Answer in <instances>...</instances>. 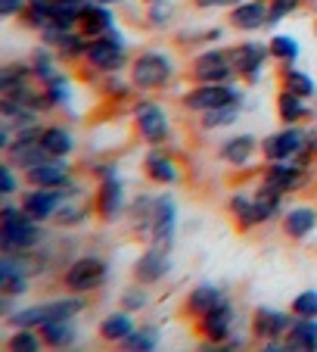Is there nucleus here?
I'll return each instance as SVG.
<instances>
[{
  "instance_id": "f257e3e1",
  "label": "nucleus",
  "mask_w": 317,
  "mask_h": 352,
  "mask_svg": "<svg viewBox=\"0 0 317 352\" xmlns=\"http://www.w3.org/2000/svg\"><path fill=\"white\" fill-rule=\"evenodd\" d=\"M283 197L286 193L277 190V187L258 184L252 193H233L227 206H231L239 231H252V228H261L271 219H277L280 206H283Z\"/></svg>"
},
{
  "instance_id": "f03ea898",
  "label": "nucleus",
  "mask_w": 317,
  "mask_h": 352,
  "mask_svg": "<svg viewBox=\"0 0 317 352\" xmlns=\"http://www.w3.org/2000/svg\"><path fill=\"white\" fill-rule=\"evenodd\" d=\"M40 243L38 221L28 219L22 206H3L0 212V253H32Z\"/></svg>"
},
{
  "instance_id": "7ed1b4c3",
  "label": "nucleus",
  "mask_w": 317,
  "mask_h": 352,
  "mask_svg": "<svg viewBox=\"0 0 317 352\" xmlns=\"http://www.w3.org/2000/svg\"><path fill=\"white\" fill-rule=\"evenodd\" d=\"M128 78H131L134 91H143V94L158 91V87H165L174 78V63L165 54H158V50H143V54H137L131 60Z\"/></svg>"
},
{
  "instance_id": "20e7f679",
  "label": "nucleus",
  "mask_w": 317,
  "mask_h": 352,
  "mask_svg": "<svg viewBox=\"0 0 317 352\" xmlns=\"http://www.w3.org/2000/svg\"><path fill=\"white\" fill-rule=\"evenodd\" d=\"M187 75L193 78V85H231L237 78V69L231 63V50L211 47V50H202L199 56H193Z\"/></svg>"
},
{
  "instance_id": "39448f33",
  "label": "nucleus",
  "mask_w": 317,
  "mask_h": 352,
  "mask_svg": "<svg viewBox=\"0 0 317 352\" xmlns=\"http://www.w3.org/2000/svg\"><path fill=\"white\" fill-rule=\"evenodd\" d=\"M134 131L143 144L162 146L172 138V122H168L165 109L158 107L156 100H137L134 103Z\"/></svg>"
},
{
  "instance_id": "423d86ee",
  "label": "nucleus",
  "mask_w": 317,
  "mask_h": 352,
  "mask_svg": "<svg viewBox=\"0 0 317 352\" xmlns=\"http://www.w3.org/2000/svg\"><path fill=\"white\" fill-rule=\"evenodd\" d=\"M184 109L190 113H209L218 107H243V91L231 85H193L190 91L180 97Z\"/></svg>"
},
{
  "instance_id": "0eeeda50",
  "label": "nucleus",
  "mask_w": 317,
  "mask_h": 352,
  "mask_svg": "<svg viewBox=\"0 0 317 352\" xmlns=\"http://www.w3.org/2000/svg\"><path fill=\"white\" fill-rule=\"evenodd\" d=\"M109 280V265L97 256H81V259L69 262L62 272V287L69 293H93Z\"/></svg>"
},
{
  "instance_id": "6e6552de",
  "label": "nucleus",
  "mask_w": 317,
  "mask_h": 352,
  "mask_svg": "<svg viewBox=\"0 0 317 352\" xmlns=\"http://www.w3.org/2000/svg\"><path fill=\"white\" fill-rule=\"evenodd\" d=\"M87 66L93 69V72H103V75H113V72H121V69L128 66V50H125V41H121V34L109 32L103 34V38H93L91 47H87Z\"/></svg>"
},
{
  "instance_id": "1a4fd4ad",
  "label": "nucleus",
  "mask_w": 317,
  "mask_h": 352,
  "mask_svg": "<svg viewBox=\"0 0 317 352\" xmlns=\"http://www.w3.org/2000/svg\"><path fill=\"white\" fill-rule=\"evenodd\" d=\"M227 50H231V63L239 78L246 85H258L264 72V63L271 60V47L261 44V41H246V44H233Z\"/></svg>"
},
{
  "instance_id": "9d476101",
  "label": "nucleus",
  "mask_w": 317,
  "mask_h": 352,
  "mask_svg": "<svg viewBox=\"0 0 317 352\" xmlns=\"http://www.w3.org/2000/svg\"><path fill=\"white\" fill-rule=\"evenodd\" d=\"M302 146H305V128L286 125L283 131L268 134L261 140V156L268 162H290L302 153Z\"/></svg>"
},
{
  "instance_id": "9b49d317",
  "label": "nucleus",
  "mask_w": 317,
  "mask_h": 352,
  "mask_svg": "<svg viewBox=\"0 0 317 352\" xmlns=\"http://www.w3.org/2000/svg\"><path fill=\"white\" fill-rule=\"evenodd\" d=\"M174 234H178V203H174V197H168V193H158L150 246L162 250V253H172L174 250Z\"/></svg>"
},
{
  "instance_id": "f8f14e48",
  "label": "nucleus",
  "mask_w": 317,
  "mask_h": 352,
  "mask_svg": "<svg viewBox=\"0 0 317 352\" xmlns=\"http://www.w3.org/2000/svg\"><path fill=\"white\" fill-rule=\"evenodd\" d=\"M199 333L205 337V349H221L218 343H224V340H231L233 333V306L231 299H224L221 306H215L211 312H205L202 318H199Z\"/></svg>"
},
{
  "instance_id": "ddd939ff",
  "label": "nucleus",
  "mask_w": 317,
  "mask_h": 352,
  "mask_svg": "<svg viewBox=\"0 0 317 352\" xmlns=\"http://www.w3.org/2000/svg\"><path fill=\"white\" fill-rule=\"evenodd\" d=\"M62 199H66V190L62 187H32V190L22 197V212L34 221H47L56 215V209L62 206Z\"/></svg>"
},
{
  "instance_id": "4468645a",
  "label": "nucleus",
  "mask_w": 317,
  "mask_h": 352,
  "mask_svg": "<svg viewBox=\"0 0 317 352\" xmlns=\"http://www.w3.org/2000/svg\"><path fill=\"white\" fill-rule=\"evenodd\" d=\"M93 212L109 225L115 221L121 212H125V184L121 178H106V181H97V193H93Z\"/></svg>"
},
{
  "instance_id": "2eb2a0df",
  "label": "nucleus",
  "mask_w": 317,
  "mask_h": 352,
  "mask_svg": "<svg viewBox=\"0 0 317 352\" xmlns=\"http://www.w3.org/2000/svg\"><path fill=\"white\" fill-rule=\"evenodd\" d=\"M311 168H302V166H296V162H268V168H264V175H261V184H268V187H277V190H283V193H296V190H302L305 184L311 181Z\"/></svg>"
},
{
  "instance_id": "dca6fc26",
  "label": "nucleus",
  "mask_w": 317,
  "mask_h": 352,
  "mask_svg": "<svg viewBox=\"0 0 317 352\" xmlns=\"http://www.w3.org/2000/svg\"><path fill=\"white\" fill-rule=\"evenodd\" d=\"M131 272H134V280H137V284L156 287L158 280H165L168 272H172V253H162V250L150 246V250H143V253L137 256Z\"/></svg>"
},
{
  "instance_id": "f3484780",
  "label": "nucleus",
  "mask_w": 317,
  "mask_h": 352,
  "mask_svg": "<svg viewBox=\"0 0 317 352\" xmlns=\"http://www.w3.org/2000/svg\"><path fill=\"white\" fill-rule=\"evenodd\" d=\"M227 22L237 32H258V28L271 25V3L268 0H246L239 7H231Z\"/></svg>"
},
{
  "instance_id": "a211bd4d",
  "label": "nucleus",
  "mask_w": 317,
  "mask_h": 352,
  "mask_svg": "<svg viewBox=\"0 0 317 352\" xmlns=\"http://www.w3.org/2000/svg\"><path fill=\"white\" fill-rule=\"evenodd\" d=\"M292 327V318L286 312H280V309H255V315H252V333H255L261 343H268V340H283L286 333H290Z\"/></svg>"
},
{
  "instance_id": "6ab92c4d",
  "label": "nucleus",
  "mask_w": 317,
  "mask_h": 352,
  "mask_svg": "<svg viewBox=\"0 0 317 352\" xmlns=\"http://www.w3.org/2000/svg\"><path fill=\"white\" fill-rule=\"evenodd\" d=\"M143 172H146V178H150V181H156V184H165V187L168 184H180V181H184V168H180L168 153H162L158 146H152L150 153H146Z\"/></svg>"
},
{
  "instance_id": "aec40b11",
  "label": "nucleus",
  "mask_w": 317,
  "mask_h": 352,
  "mask_svg": "<svg viewBox=\"0 0 317 352\" xmlns=\"http://www.w3.org/2000/svg\"><path fill=\"white\" fill-rule=\"evenodd\" d=\"M25 181H28V187H66L69 181H72V168H69L66 160H56V156H53V160L28 168Z\"/></svg>"
},
{
  "instance_id": "412c9836",
  "label": "nucleus",
  "mask_w": 317,
  "mask_h": 352,
  "mask_svg": "<svg viewBox=\"0 0 317 352\" xmlns=\"http://www.w3.org/2000/svg\"><path fill=\"white\" fill-rule=\"evenodd\" d=\"M115 28V16L113 10H109V3H99V0H91L84 10V16H81L78 22V32H84L87 38H103V34H109Z\"/></svg>"
},
{
  "instance_id": "4be33fe9",
  "label": "nucleus",
  "mask_w": 317,
  "mask_h": 352,
  "mask_svg": "<svg viewBox=\"0 0 317 352\" xmlns=\"http://www.w3.org/2000/svg\"><path fill=\"white\" fill-rule=\"evenodd\" d=\"M3 156H7L10 166L22 168V172H28V168H34V166H40V162L53 160V156L44 150V144H40V140H13V144H10V150H3Z\"/></svg>"
},
{
  "instance_id": "5701e85b",
  "label": "nucleus",
  "mask_w": 317,
  "mask_h": 352,
  "mask_svg": "<svg viewBox=\"0 0 317 352\" xmlns=\"http://www.w3.org/2000/svg\"><path fill=\"white\" fill-rule=\"evenodd\" d=\"M224 290L215 284H196L190 293H187V302H184V312L190 315V318H202L205 312H211L215 306H221L224 302Z\"/></svg>"
},
{
  "instance_id": "b1692460",
  "label": "nucleus",
  "mask_w": 317,
  "mask_h": 352,
  "mask_svg": "<svg viewBox=\"0 0 317 352\" xmlns=\"http://www.w3.org/2000/svg\"><path fill=\"white\" fill-rule=\"evenodd\" d=\"M258 150H261V140L258 138H252V134H237V138H231V140L221 144L218 156L227 162V166L243 168V166H249L252 156H255Z\"/></svg>"
},
{
  "instance_id": "393cba45",
  "label": "nucleus",
  "mask_w": 317,
  "mask_h": 352,
  "mask_svg": "<svg viewBox=\"0 0 317 352\" xmlns=\"http://www.w3.org/2000/svg\"><path fill=\"white\" fill-rule=\"evenodd\" d=\"M317 228V209L314 206H292L283 215V234L290 240H305L308 234H314Z\"/></svg>"
},
{
  "instance_id": "a878e982",
  "label": "nucleus",
  "mask_w": 317,
  "mask_h": 352,
  "mask_svg": "<svg viewBox=\"0 0 317 352\" xmlns=\"http://www.w3.org/2000/svg\"><path fill=\"white\" fill-rule=\"evenodd\" d=\"M91 209H93V203H87L84 197H72V193H66L62 206L56 209V215H53V225L56 228H78V225L87 221Z\"/></svg>"
},
{
  "instance_id": "bb28decb",
  "label": "nucleus",
  "mask_w": 317,
  "mask_h": 352,
  "mask_svg": "<svg viewBox=\"0 0 317 352\" xmlns=\"http://www.w3.org/2000/svg\"><path fill=\"white\" fill-rule=\"evenodd\" d=\"M308 97H298V94H292V91H286V87H280V94H277V116H280V122H286V125H298V122H305V119H311V107L305 103Z\"/></svg>"
},
{
  "instance_id": "cd10ccee",
  "label": "nucleus",
  "mask_w": 317,
  "mask_h": 352,
  "mask_svg": "<svg viewBox=\"0 0 317 352\" xmlns=\"http://www.w3.org/2000/svg\"><path fill=\"white\" fill-rule=\"evenodd\" d=\"M290 352H317V318H296L286 333Z\"/></svg>"
},
{
  "instance_id": "c85d7f7f",
  "label": "nucleus",
  "mask_w": 317,
  "mask_h": 352,
  "mask_svg": "<svg viewBox=\"0 0 317 352\" xmlns=\"http://www.w3.org/2000/svg\"><path fill=\"white\" fill-rule=\"evenodd\" d=\"M40 144H44V150L50 156H56V160H66V156L75 153V138H72V131L62 125H44Z\"/></svg>"
},
{
  "instance_id": "c756f323",
  "label": "nucleus",
  "mask_w": 317,
  "mask_h": 352,
  "mask_svg": "<svg viewBox=\"0 0 317 352\" xmlns=\"http://www.w3.org/2000/svg\"><path fill=\"white\" fill-rule=\"evenodd\" d=\"M32 78H34L32 63H7V66L0 69V97H10V94L28 87Z\"/></svg>"
},
{
  "instance_id": "7c9ffc66",
  "label": "nucleus",
  "mask_w": 317,
  "mask_h": 352,
  "mask_svg": "<svg viewBox=\"0 0 317 352\" xmlns=\"http://www.w3.org/2000/svg\"><path fill=\"white\" fill-rule=\"evenodd\" d=\"M134 331V318L128 309H119V312L106 315L103 321H99V337L106 340V343H125V337Z\"/></svg>"
},
{
  "instance_id": "2f4dec72",
  "label": "nucleus",
  "mask_w": 317,
  "mask_h": 352,
  "mask_svg": "<svg viewBox=\"0 0 317 352\" xmlns=\"http://www.w3.org/2000/svg\"><path fill=\"white\" fill-rule=\"evenodd\" d=\"M38 331H40V337H44V343L53 346V349H66V346H72L75 337H78L75 318L72 321H47V324H40Z\"/></svg>"
},
{
  "instance_id": "473e14b6",
  "label": "nucleus",
  "mask_w": 317,
  "mask_h": 352,
  "mask_svg": "<svg viewBox=\"0 0 317 352\" xmlns=\"http://www.w3.org/2000/svg\"><path fill=\"white\" fill-rule=\"evenodd\" d=\"M87 47H91V38H87L84 32H66L62 34V41L53 50L60 54V60H66V63H75V60H84L87 56Z\"/></svg>"
},
{
  "instance_id": "72a5a7b5",
  "label": "nucleus",
  "mask_w": 317,
  "mask_h": 352,
  "mask_svg": "<svg viewBox=\"0 0 317 352\" xmlns=\"http://www.w3.org/2000/svg\"><path fill=\"white\" fill-rule=\"evenodd\" d=\"M280 85H283L286 91L298 94V97H311V94L317 91L314 78H311L308 72H302V69H296L292 63H283V72H280Z\"/></svg>"
},
{
  "instance_id": "f704fd0d",
  "label": "nucleus",
  "mask_w": 317,
  "mask_h": 352,
  "mask_svg": "<svg viewBox=\"0 0 317 352\" xmlns=\"http://www.w3.org/2000/svg\"><path fill=\"white\" fill-rule=\"evenodd\" d=\"M32 69H34V78H38L44 87H47V85H53V81L66 78V75H62L60 69L53 66V54L47 50V44L34 50V56H32Z\"/></svg>"
},
{
  "instance_id": "c9c22d12",
  "label": "nucleus",
  "mask_w": 317,
  "mask_h": 352,
  "mask_svg": "<svg viewBox=\"0 0 317 352\" xmlns=\"http://www.w3.org/2000/svg\"><path fill=\"white\" fill-rule=\"evenodd\" d=\"M178 16L174 0H146V25L150 28H168Z\"/></svg>"
},
{
  "instance_id": "e433bc0d",
  "label": "nucleus",
  "mask_w": 317,
  "mask_h": 352,
  "mask_svg": "<svg viewBox=\"0 0 317 352\" xmlns=\"http://www.w3.org/2000/svg\"><path fill=\"white\" fill-rule=\"evenodd\" d=\"M10 352H40L44 349V337L40 331L34 333V327H16V333L7 340Z\"/></svg>"
},
{
  "instance_id": "4c0bfd02",
  "label": "nucleus",
  "mask_w": 317,
  "mask_h": 352,
  "mask_svg": "<svg viewBox=\"0 0 317 352\" xmlns=\"http://www.w3.org/2000/svg\"><path fill=\"white\" fill-rule=\"evenodd\" d=\"M239 109L243 107H218V109H209V113H199V125L205 131H215V128H227L239 119Z\"/></svg>"
},
{
  "instance_id": "58836bf2",
  "label": "nucleus",
  "mask_w": 317,
  "mask_h": 352,
  "mask_svg": "<svg viewBox=\"0 0 317 352\" xmlns=\"http://www.w3.org/2000/svg\"><path fill=\"white\" fill-rule=\"evenodd\" d=\"M158 346V331L156 327H134L131 333L125 337V349L128 352H152Z\"/></svg>"
},
{
  "instance_id": "ea45409f",
  "label": "nucleus",
  "mask_w": 317,
  "mask_h": 352,
  "mask_svg": "<svg viewBox=\"0 0 317 352\" xmlns=\"http://www.w3.org/2000/svg\"><path fill=\"white\" fill-rule=\"evenodd\" d=\"M268 47H271V56L280 63H292V60H298V54H302L298 41L290 38V34H274V38L268 41Z\"/></svg>"
},
{
  "instance_id": "a19ab883",
  "label": "nucleus",
  "mask_w": 317,
  "mask_h": 352,
  "mask_svg": "<svg viewBox=\"0 0 317 352\" xmlns=\"http://www.w3.org/2000/svg\"><path fill=\"white\" fill-rule=\"evenodd\" d=\"M47 321V302H38V306H28L22 312L7 315V324L13 327H40Z\"/></svg>"
},
{
  "instance_id": "79ce46f5",
  "label": "nucleus",
  "mask_w": 317,
  "mask_h": 352,
  "mask_svg": "<svg viewBox=\"0 0 317 352\" xmlns=\"http://www.w3.org/2000/svg\"><path fill=\"white\" fill-rule=\"evenodd\" d=\"M150 306V287L146 284H134L128 287L125 293H121V309H128V312H143V309Z\"/></svg>"
},
{
  "instance_id": "37998d69",
  "label": "nucleus",
  "mask_w": 317,
  "mask_h": 352,
  "mask_svg": "<svg viewBox=\"0 0 317 352\" xmlns=\"http://www.w3.org/2000/svg\"><path fill=\"white\" fill-rule=\"evenodd\" d=\"M292 315L296 318H317V290H302L292 299Z\"/></svg>"
},
{
  "instance_id": "c03bdc74",
  "label": "nucleus",
  "mask_w": 317,
  "mask_h": 352,
  "mask_svg": "<svg viewBox=\"0 0 317 352\" xmlns=\"http://www.w3.org/2000/svg\"><path fill=\"white\" fill-rule=\"evenodd\" d=\"M44 94H47V103H50V109L66 107L69 97H72V91H69V78H60V81H53V85H47Z\"/></svg>"
},
{
  "instance_id": "a18cd8bd",
  "label": "nucleus",
  "mask_w": 317,
  "mask_h": 352,
  "mask_svg": "<svg viewBox=\"0 0 317 352\" xmlns=\"http://www.w3.org/2000/svg\"><path fill=\"white\" fill-rule=\"evenodd\" d=\"M28 290V274H0V296H22Z\"/></svg>"
},
{
  "instance_id": "49530a36",
  "label": "nucleus",
  "mask_w": 317,
  "mask_h": 352,
  "mask_svg": "<svg viewBox=\"0 0 317 352\" xmlns=\"http://www.w3.org/2000/svg\"><path fill=\"white\" fill-rule=\"evenodd\" d=\"M268 3H271V25H277L280 19H286V16L305 7V0H268Z\"/></svg>"
},
{
  "instance_id": "de8ad7c7",
  "label": "nucleus",
  "mask_w": 317,
  "mask_h": 352,
  "mask_svg": "<svg viewBox=\"0 0 317 352\" xmlns=\"http://www.w3.org/2000/svg\"><path fill=\"white\" fill-rule=\"evenodd\" d=\"M131 78H128V81H121L119 78V75H109V78H106V85H103V91L106 94H109V97H113V100H125V97H131Z\"/></svg>"
},
{
  "instance_id": "09e8293b",
  "label": "nucleus",
  "mask_w": 317,
  "mask_h": 352,
  "mask_svg": "<svg viewBox=\"0 0 317 352\" xmlns=\"http://www.w3.org/2000/svg\"><path fill=\"white\" fill-rule=\"evenodd\" d=\"M16 166H10V162H3V166H0V193H3V197H13L16 193Z\"/></svg>"
},
{
  "instance_id": "8fccbe9b",
  "label": "nucleus",
  "mask_w": 317,
  "mask_h": 352,
  "mask_svg": "<svg viewBox=\"0 0 317 352\" xmlns=\"http://www.w3.org/2000/svg\"><path fill=\"white\" fill-rule=\"evenodd\" d=\"M25 7H28V0H0V16L13 19V16H22Z\"/></svg>"
},
{
  "instance_id": "3c124183",
  "label": "nucleus",
  "mask_w": 317,
  "mask_h": 352,
  "mask_svg": "<svg viewBox=\"0 0 317 352\" xmlns=\"http://www.w3.org/2000/svg\"><path fill=\"white\" fill-rule=\"evenodd\" d=\"M91 175L97 181H106V178H115V175H119V168H115V162H97Z\"/></svg>"
},
{
  "instance_id": "603ef678",
  "label": "nucleus",
  "mask_w": 317,
  "mask_h": 352,
  "mask_svg": "<svg viewBox=\"0 0 317 352\" xmlns=\"http://www.w3.org/2000/svg\"><path fill=\"white\" fill-rule=\"evenodd\" d=\"M199 10H218V7H239L246 0H193Z\"/></svg>"
},
{
  "instance_id": "864d4df0",
  "label": "nucleus",
  "mask_w": 317,
  "mask_h": 352,
  "mask_svg": "<svg viewBox=\"0 0 317 352\" xmlns=\"http://www.w3.org/2000/svg\"><path fill=\"white\" fill-rule=\"evenodd\" d=\"M305 3H317V0H305Z\"/></svg>"
},
{
  "instance_id": "5fc2aeb1",
  "label": "nucleus",
  "mask_w": 317,
  "mask_h": 352,
  "mask_svg": "<svg viewBox=\"0 0 317 352\" xmlns=\"http://www.w3.org/2000/svg\"><path fill=\"white\" fill-rule=\"evenodd\" d=\"M81 3H87V0H81Z\"/></svg>"
}]
</instances>
